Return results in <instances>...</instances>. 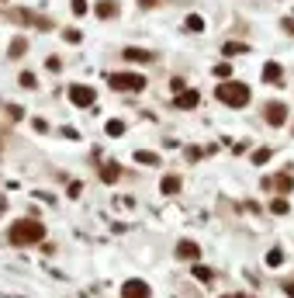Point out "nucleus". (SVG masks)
<instances>
[{
	"label": "nucleus",
	"mask_w": 294,
	"mask_h": 298,
	"mask_svg": "<svg viewBox=\"0 0 294 298\" xmlns=\"http://www.w3.org/2000/svg\"><path fill=\"white\" fill-rule=\"evenodd\" d=\"M38 239H45V225L35 222V219H17V222L10 225V243L14 246H31V243H38Z\"/></svg>",
	"instance_id": "1"
},
{
	"label": "nucleus",
	"mask_w": 294,
	"mask_h": 298,
	"mask_svg": "<svg viewBox=\"0 0 294 298\" xmlns=\"http://www.w3.org/2000/svg\"><path fill=\"white\" fill-rule=\"evenodd\" d=\"M215 94H218L221 104H228V108H246V104H249V87H246V83H235V80L218 83Z\"/></svg>",
	"instance_id": "2"
},
{
	"label": "nucleus",
	"mask_w": 294,
	"mask_h": 298,
	"mask_svg": "<svg viewBox=\"0 0 294 298\" xmlns=\"http://www.w3.org/2000/svg\"><path fill=\"white\" fill-rule=\"evenodd\" d=\"M111 87H114V90H142V87H146V76H139V73H111Z\"/></svg>",
	"instance_id": "3"
},
{
	"label": "nucleus",
	"mask_w": 294,
	"mask_h": 298,
	"mask_svg": "<svg viewBox=\"0 0 294 298\" xmlns=\"http://www.w3.org/2000/svg\"><path fill=\"white\" fill-rule=\"evenodd\" d=\"M66 94H70V101L80 104V108H90V104H94V90H90V87H83V83H73Z\"/></svg>",
	"instance_id": "4"
},
{
	"label": "nucleus",
	"mask_w": 294,
	"mask_h": 298,
	"mask_svg": "<svg viewBox=\"0 0 294 298\" xmlns=\"http://www.w3.org/2000/svg\"><path fill=\"white\" fill-rule=\"evenodd\" d=\"M263 118H267L270 125H284V122H288V108H284L281 101H270V104L263 108Z\"/></svg>",
	"instance_id": "5"
},
{
	"label": "nucleus",
	"mask_w": 294,
	"mask_h": 298,
	"mask_svg": "<svg viewBox=\"0 0 294 298\" xmlns=\"http://www.w3.org/2000/svg\"><path fill=\"white\" fill-rule=\"evenodd\" d=\"M121 298H149V285H146V281H139V278H132V281H125Z\"/></svg>",
	"instance_id": "6"
},
{
	"label": "nucleus",
	"mask_w": 294,
	"mask_h": 298,
	"mask_svg": "<svg viewBox=\"0 0 294 298\" xmlns=\"http://www.w3.org/2000/svg\"><path fill=\"white\" fill-rule=\"evenodd\" d=\"M197 101H201V97H197V90H184V94H177V97H173V104H177V108H194Z\"/></svg>",
	"instance_id": "7"
},
{
	"label": "nucleus",
	"mask_w": 294,
	"mask_h": 298,
	"mask_svg": "<svg viewBox=\"0 0 294 298\" xmlns=\"http://www.w3.org/2000/svg\"><path fill=\"white\" fill-rule=\"evenodd\" d=\"M125 59H128V63H152L156 56L146 52V49H125Z\"/></svg>",
	"instance_id": "8"
},
{
	"label": "nucleus",
	"mask_w": 294,
	"mask_h": 298,
	"mask_svg": "<svg viewBox=\"0 0 294 298\" xmlns=\"http://www.w3.org/2000/svg\"><path fill=\"white\" fill-rule=\"evenodd\" d=\"M177 257H180V260H184V257H187V260H197L201 250H197L194 243H177Z\"/></svg>",
	"instance_id": "9"
},
{
	"label": "nucleus",
	"mask_w": 294,
	"mask_h": 298,
	"mask_svg": "<svg viewBox=\"0 0 294 298\" xmlns=\"http://www.w3.org/2000/svg\"><path fill=\"white\" fill-rule=\"evenodd\" d=\"M121 177V166L118 163H104V170H100V180H107V184H114Z\"/></svg>",
	"instance_id": "10"
},
{
	"label": "nucleus",
	"mask_w": 294,
	"mask_h": 298,
	"mask_svg": "<svg viewBox=\"0 0 294 298\" xmlns=\"http://www.w3.org/2000/svg\"><path fill=\"white\" fill-rule=\"evenodd\" d=\"M94 10H97V17H114V14H118V3H111V0H100Z\"/></svg>",
	"instance_id": "11"
},
{
	"label": "nucleus",
	"mask_w": 294,
	"mask_h": 298,
	"mask_svg": "<svg viewBox=\"0 0 294 298\" xmlns=\"http://www.w3.org/2000/svg\"><path fill=\"white\" fill-rule=\"evenodd\" d=\"M159 187H163V194H177V191H180V177H177V173H170V177H163V184H159Z\"/></svg>",
	"instance_id": "12"
},
{
	"label": "nucleus",
	"mask_w": 294,
	"mask_h": 298,
	"mask_svg": "<svg viewBox=\"0 0 294 298\" xmlns=\"http://www.w3.org/2000/svg\"><path fill=\"white\" fill-rule=\"evenodd\" d=\"M263 80H267V83H277V80H281V66H277V63H267V66H263Z\"/></svg>",
	"instance_id": "13"
},
{
	"label": "nucleus",
	"mask_w": 294,
	"mask_h": 298,
	"mask_svg": "<svg viewBox=\"0 0 294 298\" xmlns=\"http://www.w3.org/2000/svg\"><path fill=\"white\" fill-rule=\"evenodd\" d=\"M274 184H277V191H281V194H288V191H291V187H294L291 173H277V180H274Z\"/></svg>",
	"instance_id": "14"
},
{
	"label": "nucleus",
	"mask_w": 294,
	"mask_h": 298,
	"mask_svg": "<svg viewBox=\"0 0 294 298\" xmlns=\"http://www.w3.org/2000/svg\"><path fill=\"white\" fill-rule=\"evenodd\" d=\"M194 278H197V281H208V285L215 281V274H211V271H208L204 264H197V267H194Z\"/></svg>",
	"instance_id": "15"
},
{
	"label": "nucleus",
	"mask_w": 294,
	"mask_h": 298,
	"mask_svg": "<svg viewBox=\"0 0 294 298\" xmlns=\"http://www.w3.org/2000/svg\"><path fill=\"white\" fill-rule=\"evenodd\" d=\"M107 136H114V139H118V136H125V122H118V118H114V122H107Z\"/></svg>",
	"instance_id": "16"
},
{
	"label": "nucleus",
	"mask_w": 294,
	"mask_h": 298,
	"mask_svg": "<svg viewBox=\"0 0 294 298\" xmlns=\"http://www.w3.org/2000/svg\"><path fill=\"white\" fill-rule=\"evenodd\" d=\"M135 159H139V163H149V166H156V163H159V156H156V152H146V149H142V152H135Z\"/></svg>",
	"instance_id": "17"
},
{
	"label": "nucleus",
	"mask_w": 294,
	"mask_h": 298,
	"mask_svg": "<svg viewBox=\"0 0 294 298\" xmlns=\"http://www.w3.org/2000/svg\"><path fill=\"white\" fill-rule=\"evenodd\" d=\"M270 212H274V215H288V198H277V201L270 205Z\"/></svg>",
	"instance_id": "18"
},
{
	"label": "nucleus",
	"mask_w": 294,
	"mask_h": 298,
	"mask_svg": "<svg viewBox=\"0 0 294 298\" xmlns=\"http://www.w3.org/2000/svg\"><path fill=\"white\" fill-rule=\"evenodd\" d=\"M267 264H270V267H281V264H284V253H281V250H270V253H267Z\"/></svg>",
	"instance_id": "19"
},
{
	"label": "nucleus",
	"mask_w": 294,
	"mask_h": 298,
	"mask_svg": "<svg viewBox=\"0 0 294 298\" xmlns=\"http://www.w3.org/2000/svg\"><path fill=\"white\" fill-rule=\"evenodd\" d=\"M215 76L228 80V76H232V63H218V66H215Z\"/></svg>",
	"instance_id": "20"
},
{
	"label": "nucleus",
	"mask_w": 294,
	"mask_h": 298,
	"mask_svg": "<svg viewBox=\"0 0 294 298\" xmlns=\"http://www.w3.org/2000/svg\"><path fill=\"white\" fill-rule=\"evenodd\" d=\"M187 28H191V31H201V28H204V21H201L197 14H191V17H187Z\"/></svg>",
	"instance_id": "21"
},
{
	"label": "nucleus",
	"mask_w": 294,
	"mask_h": 298,
	"mask_svg": "<svg viewBox=\"0 0 294 298\" xmlns=\"http://www.w3.org/2000/svg\"><path fill=\"white\" fill-rule=\"evenodd\" d=\"M24 49H28V42H24V38H17V42L10 45V56H24Z\"/></svg>",
	"instance_id": "22"
},
{
	"label": "nucleus",
	"mask_w": 294,
	"mask_h": 298,
	"mask_svg": "<svg viewBox=\"0 0 294 298\" xmlns=\"http://www.w3.org/2000/svg\"><path fill=\"white\" fill-rule=\"evenodd\" d=\"M246 45H239V42H225V56H235V52H242Z\"/></svg>",
	"instance_id": "23"
},
{
	"label": "nucleus",
	"mask_w": 294,
	"mask_h": 298,
	"mask_svg": "<svg viewBox=\"0 0 294 298\" xmlns=\"http://www.w3.org/2000/svg\"><path fill=\"white\" fill-rule=\"evenodd\" d=\"M270 159V149H260V152H253V163L260 166V163H267Z\"/></svg>",
	"instance_id": "24"
},
{
	"label": "nucleus",
	"mask_w": 294,
	"mask_h": 298,
	"mask_svg": "<svg viewBox=\"0 0 294 298\" xmlns=\"http://www.w3.org/2000/svg\"><path fill=\"white\" fill-rule=\"evenodd\" d=\"M73 14H87V3L83 0H73Z\"/></svg>",
	"instance_id": "25"
},
{
	"label": "nucleus",
	"mask_w": 294,
	"mask_h": 298,
	"mask_svg": "<svg viewBox=\"0 0 294 298\" xmlns=\"http://www.w3.org/2000/svg\"><path fill=\"white\" fill-rule=\"evenodd\" d=\"M156 3H159V0H139V7H146V10H149V7H156Z\"/></svg>",
	"instance_id": "26"
},
{
	"label": "nucleus",
	"mask_w": 294,
	"mask_h": 298,
	"mask_svg": "<svg viewBox=\"0 0 294 298\" xmlns=\"http://www.w3.org/2000/svg\"><path fill=\"white\" fill-rule=\"evenodd\" d=\"M284 292H288V295L294 298V281H284Z\"/></svg>",
	"instance_id": "27"
}]
</instances>
